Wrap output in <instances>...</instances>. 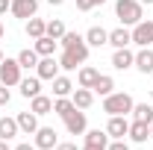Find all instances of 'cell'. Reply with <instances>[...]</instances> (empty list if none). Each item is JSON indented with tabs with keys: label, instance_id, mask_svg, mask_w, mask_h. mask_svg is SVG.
Wrapping results in <instances>:
<instances>
[{
	"label": "cell",
	"instance_id": "ba28073f",
	"mask_svg": "<svg viewBox=\"0 0 153 150\" xmlns=\"http://www.w3.org/2000/svg\"><path fill=\"white\" fill-rule=\"evenodd\" d=\"M38 150H53L59 144V132L53 127H38L36 130V141H33Z\"/></svg>",
	"mask_w": 153,
	"mask_h": 150
},
{
	"label": "cell",
	"instance_id": "3957f363",
	"mask_svg": "<svg viewBox=\"0 0 153 150\" xmlns=\"http://www.w3.org/2000/svg\"><path fill=\"white\" fill-rule=\"evenodd\" d=\"M59 44H62L68 53H74L79 62L88 59V44H85V36H79V33H65V36L59 38Z\"/></svg>",
	"mask_w": 153,
	"mask_h": 150
},
{
	"label": "cell",
	"instance_id": "277c9868",
	"mask_svg": "<svg viewBox=\"0 0 153 150\" xmlns=\"http://www.w3.org/2000/svg\"><path fill=\"white\" fill-rule=\"evenodd\" d=\"M21 71H24V68L18 65V59H3V62H0V82H3V85H9V88H12V85H18L21 79H24Z\"/></svg>",
	"mask_w": 153,
	"mask_h": 150
},
{
	"label": "cell",
	"instance_id": "b9f144b4",
	"mask_svg": "<svg viewBox=\"0 0 153 150\" xmlns=\"http://www.w3.org/2000/svg\"><path fill=\"white\" fill-rule=\"evenodd\" d=\"M103 3H106V0H94V6H103Z\"/></svg>",
	"mask_w": 153,
	"mask_h": 150
},
{
	"label": "cell",
	"instance_id": "5bb4252c",
	"mask_svg": "<svg viewBox=\"0 0 153 150\" xmlns=\"http://www.w3.org/2000/svg\"><path fill=\"white\" fill-rule=\"evenodd\" d=\"M130 138H133L135 144H144L147 138H150V124L147 121H130V132H127Z\"/></svg>",
	"mask_w": 153,
	"mask_h": 150
},
{
	"label": "cell",
	"instance_id": "f546056e",
	"mask_svg": "<svg viewBox=\"0 0 153 150\" xmlns=\"http://www.w3.org/2000/svg\"><path fill=\"white\" fill-rule=\"evenodd\" d=\"M65 33H68V30H65V24H62V21L59 18H53V21H47V30H44V36H50V38H62L65 36Z\"/></svg>",
	"mask_w": 153,
	"mask_h": 150
},
{
	"label": "cell",
	"instance_id": "4dcf8cb0",
	"mask_svg": "<svg viewBox=\"0 0 153 150\" xmlns=\"http://www.w3.org/2000/svg\"><path fill=\"white\" fill-rule=\"evenodd\" d=\"M106 150H130V144H127L124 138H112V141H109V147H106Z\"/></svg>",
	"mask_w": 153,
	"mask_h": 150
},
{
	"label": "cell",
	"instance_id": "8d00e7d4",
	"mask_svg": "<svg viewBox=\"0 0 153 150\" xmlns=\"http://www.w3.org/2000/svg\"><path fill=\"white\" fill-rule=\"evenodd\" d=\"M79 150H103V147H94V144H82Z\"/></svg>",
	"mask_w": 153,
	"mask_h": 150
},
{
	"label": "cell",
	"instance_id": "74e56055",
	"mask_svg": "<svg viewBox=\"0 0 153 150\" xmlns=\"http://www.w3.org/2000/svg\"><path fill=\"white\" fill-rule=\"evenodd\" d=\"M0 150H12V147H9V141H3V138H0Z\"/></svg>",
	"mask_w": 153,
	"mask_h": 150
},
{
	"label": "cell",
	"instance_id": "f6af8a7d",
	"mask_svg": "<svg viewBox=\"0 0 153 150\" xmlns=\"http://www.w3.org/2000/svg\"><path fill=\"white\" fill-rule=\"evenodd\" d=\"M150 97H153V88H150Z\"/></svg>",
	"mask_w": 153,
	"mask_h": 150
},
{
	"label": "cell",
	"instance_id": "e0dca14e",
	"mask_svg": "<svg viewBox=\"0 0 153 150\" xmlns=\"http://www.w3.org/2000/svg\"><path fill=\"white\" fill-rule=\"evenodd\" d=\"M135 68H138L141 74H153V50L150 47H141V50L135 53Z\"/></svg>",
	"mask_w": 153,
	"mask_h": 150
},
{
	"label": "cell",
	"instance_id": "4316f807",
	"mask_svg": "<svg viewBox=\"0 0 153 150\" xmlns=\"http://www.w3.org/2000/svg\"><path fill=\"white\" fill-rule=\"evenodd\" d=\"M15 59H18L21 68H27V71H30V68H36V65H38V59H41V56H38L36 50H30V47H27V50H21Z\"/></svg>",
	"mask_w": 153,
	"mask_h": 150
},
{
	"label": "cell",
	"instance_id": "7a4b0ae2",
	"mask_svg": "<svg viewBox=\"0 0 153 150\" xmlns=\"http://www.w3.org/2000/svg\"><path fill=\"white\" fill-rule=\"evenodd\" d=\"M115 15L121 18L124 27H135L138 21L144 18V12H141V3H138V0H118V3H115Z\"/></svg>",
	"mask_w": 153,
	"mask_h": 150
},
{
	"label": "cell",
	"instance_id": "d6a6232c",
	"mask_svg": "<svg viewBox=\"0 0 153 150\" xmlns=\"http://www.w3.org/2000/svg\"><path fill=\"white\" fill-rule=\"evenodd\" d=\"M76 9L79 12H91L94 9V0H76Z\"/></svg>",
	"mask_w": 153,
	"mask_h": 150
},
{
	"label": "cell",
	"instance_id": "1f68e13d",
	"mask_svg": "<svg viewBox=\"0 0 153 150\" xmlns=\"http://www.w3.org/2000/svg\"><path fill=\"white\" fill-rule=\"evenodd\" d=\"M9 100H12V91H9V85H3V82H0V106H6Z\"/></svg>",
	"mask_w": 153,
	"mask_h": 150
},
{
	"label": "cell",
	"instance_id": "83f0119b",
	"mask_svg": "<svg viewBox=\"0 0 153 150\" xmlns=\"http://www.w3.org/2000/svg\"><path fill=\"white\" fill-rule=\"evenodd\" d=\"M133 118H135V121H147V124H153V106H147V103H135V106H133Z\"/></svg>",
	"mask_w": 153,
	"mask_h": 150
},
{
	"label": "cell",
	"instance_id": "5b68a950",
	"mask_svg": "<svg viewBox=\"0 0 153 150\" xmlns=\"http://www.w3.org/2000/svg\"><path fill=\"white\" fill-rule=\"evenodd\" d=\"M133 44H138V47H150L153 44V21H138L133 27Z\"/></svg>",
	"mask_w": 153,
	"mask_h": 150
},
{
	"label": "cell",
	"instance_id": "e575fe53",
	"mask_svg": "<svg viewBox=\"0 0 153 150\" xmlns=\"http://www.w3.org/2000/svg\"><path fill=\"white\" fill-rule=\"evenodd\" d=\"M12 150H38L36 144H30V141H21V144H15Z\"/></svg>",
	"mask_w": 153,
	"mask_h": 150
},
{
	"label": "cell",
	"instance_id": "f1b7e54d",
	"mask_svg": "<svg viewBox=\"0 0 153 150\" xmlns=\"http://www.w3.org/2000/svg\"><path fill=\"white\" fill-rule=\"evenodd\" d=\"M79 65H82V62H79V59H76L74 53L62 50V56H59V68H62V71H76Z\"/></svg>",
	"mask_w": 153,
	"mask_h": 150
},
{
	"label": "cell",
	"instance_id": "7bdbcfd3",
	"mask_svg": "<svg viewBox=\"0 0 153 150\" xmlns=\"http://www.w3.org/2000/svg\"><path fill=\"white\" fill-rule=\"evenodd\" d=\"M3 59H6V56H3V50H0V62H3Z\"/></svg>",
	"mask_w": 153,
	"mask_h": 150
},
{
	"label": "cell",
	"instance_id": "8992f818",
	"mask_svg": "<svg viewBox=\"0 0 153 150\" xmlns=\"http://www.w3.org/2000/svg\"><path fill=\"white\" fill-rule=\"evenodd\" d=\"M65 130L71 135H82L88 130V118H85V109H74V112L65 118Z\"/></svg>",
	"mask_w": 153,
	"mask_h": 150
},
{
	"label": "cell",
	"instance_id": "60d3db41",
	"mask_svg": "<svg viewBox=\"0 0 153 150\" xmlns=\"http://www.w3.org/2000/svg\"><path fill=\"white\" fill-rule=\"evenodd\" d=\"M138 3H141V6H144V3H147V6H153V0H138Z\"/></svg>",
	"mask_w": 153,
	"mask_h": 150
},
{
	"label": "cell",
	"instance_id": "30bf717a",
	"mask_svg": "<svg viewBox=\"0 0 153 150\" xmlns=\"http://www.w3.org/2000/svg\"><path fill=\"white\" fill-rule=\"evenodd\" d=\"M106 132H109V138H124V135L130 132V121H127V115H109Z\"/></svg>",
	"mask_w": 153,
	"mask_h": 150
},
{
	"label": "cell",
	"instance_id": "cb8c5ba5",
	"mask_svg": "<svg viewBox=\"0 0 153 150\" xmlns=\"http://www.w3.org/2000/svg\"><path fill=\"white\" fill-rule=\"evenodd\" d=\"M44 30H47V21L36 18V15H33V18H27V36L33 38V41H36V38H41V36H44Z\"/></svg>",
	"mask_w": 153,
	"mask_h": 150
},
{
	"label": "cell",
	"instance_id": "ffe728a7",
	"mask_svg": "<svg viewBox=\"0 0 153 150\" xmlns=\"http://www.w3.org/2000/svg\"><path fill=\"white\" fill-rule=\"evenodd\" d=\"M56 47H59V41H56V38L41 36V38H36V47H33V50H36L38 56H53V53H56Z\"/></svg>",
	"mask_w": 153,
	"mask_h": 150
},
{
	"label": "cell",
	"instance_id": "7402d4cb",
	"mask_svg": "<svg viewBox=\"0 0 153 150\" xmlns=\"http://www.w3.org/2000/svg\"><path fill=\"white\" fill-rule=\"evenodd\" d=\"M112 88H115V79L109 74H100L94 79V85H91V91L94 94H100V97H106V94H112Z\"/></svg>",
	"mask_w": 153,
	"mask_h": 150
},
{
	"label": "cell",
	"instance_id": "d6986e66",
	"mask_svg": "<svg viewBox=\"0 0 153 150\" xmlns=\"http://www.w3.org/2000/svg\"><path fill=\"white\" fill-rule=\"evenodd\" d=\"M18 88H21V94H24L27 100H33L36 94H41V79H38V76H27V79L18 82Z\"/></svg>",
	"mask_w": 153,
	"mask_h": 150
},
{
	"label": "cell",
	"instance_id": "836d02e7",
	"mask_svg": "<svg viewBox=\"0 0 153 150\" xmlns=\"http://www.w3.org/2000/svg\"><path fill=\"white\" fill-rule=\"evenodd\" d=\"M53 150H79V147H76L74 141H62V144H56Z\"/></svg>",
	"mask_w": 153,
	"mask_h": 150
},
{
	"label": "cell",
	"instance_id": "2e32d148",
	"mask_svg": "<svg viewBox=\"0 0 153 150\" xmlns=\"http://www.w3.org/2000/svg\"><path fill=\"white\" fill-rule=\"evenodd\" d=\"M97 76H100V71H97V68H91V65H82V68L76 71V85H82V88H91Z\"/></svg>",
	"mask_w": 153,
	"mask_h": 150
},
{
	"label": "cell",
	"instance_id": "ac0fdd59",
	"mask_svg": "<svg viewBox=\"0 0 153 150\" xmlns=\"http://www.w3.org/2000/svg\"><path fill=\"white\" fill-rule=\"evenodd\" d=\"M85 44H88V47H103V44H109V33H106L103 27H91V30L85 33Z\"/></svg>",
	"mask_w": 153,
	"mask_h": 150
},
{
	"label": "cell",
	"instance_id": "52a82bcc",
	"mask_svg": "<svg viewBox=\"0 0 153 150\" xmlns=\"http://www.w3.org/2000/svg\"><path fill=\"white\" fill-rule=\"evenodd\" d=\"M36 76L38 79H56L59 76V59H53V56H41L38 59V65H36Z\"/></svg>",
	"mask_w": 153,
	"mask_h": 150
},
{
	"label": "cell",
	"instance_id": "603a6c76",
	"mask_svg": "<svg viewBox=\"0 0 153 150\" xmlns=\"http://www.w3.org/2000/svg\"><path fill=\"white\" fill-rule=\"evenodd\" d=\"M18 132H21V130H18V121H15V118H6V115L0 118V138H3V141L15 138Z\"/></svg>",
	"mask_w": 153,
	"mask_h": 150
},
{
	"label": "cell",
	"instance_id": "d590c367",
	"mask_svg": "<svg viewBox=\"0 0 153 150\" xmlns=\"http://www.w3.org/2000/svg\"><path fill=\"white\" fill-rule=\"evenodd\" d=\"M9 6H12V0H0V15H6V12H9Z\"/></svg>",
	"mask_w": 153,
	"mask_h": 150
},
{
	"label": "cell",
	"instance_id": "484cf974",
	"mask_svg": "<svg viewBox=\"0 0 153 150\" xmlns=\"http://www.w3.org/2000/svg\"><path fill=\"white\" fill-rule=\"evenodd\" d=\"M71 91H74V82L68 76H56L53 79V94L56 97H71Z\"/></svg>",
	"mask_w": 153,
	"mask_h": 150
},
{
	"label": "cell",
	"instance_id": "6da1fadb",
	"mask_svg": "<svg viewBox=\"0 0 153 150\" xmlns=\"http://www.w3.org/2000/svg\"><path fill=\"white\" fill-rule=\"evenodd\" d=\"M135 106V100L127 91H112L103 97V112L106 115H130Z\"/></svg>",
	"mask_w": 153,
	"mask_h": 150
},
{
	"label": "cell",
	"instance_id": "ee69618b",
	"mask_svg": "<svg viewBox=\"0 0 153 150\" xmlns=\"http://www.w3.org/2000/svg\"><path fill=\"white\" fill-rule=\"evenodd\" d=\"M150 138H153V124H150Z\"/></svg>",
	"mask_w": 153,
	"mask_h": 150
},
{
	"label": "cell",
	"instance_id": "9c48e42d",
	"mask_svg": "<svg viewBox=\"0 0 153 150\" xmlns=\"http://www.w3.org/2000/svg\"><path fill=\"white\" fill-rule=\"evenodd\" d=\"M9 12H12L15 18L27 21V18H33V15L38 12V0H12V6H9Z\"/></svg>",
	"mask_w": 153,
	"mask_h": 150
},
{
	"label": "cell",
	"instance_id": "44dd1931",
	"mask_svg": "<svg viewBox=\"0 0 153 150\" xmlns=\"http://www.w3.org/2000/svg\"><path fill=\"white\" fill-rule=\"evenodd\" d=\"M30 109H33L38 118H41V115H50V112H53V100H50V97H44V94H36V97H33V103H30Z\"/></svg>",
	"mask_w": 153,
	"mask_h": 150
},
{
	"label": "cell",
	"instance_id": "ab89813d",
	"mask_svg": "<svg viewBox=\"0 0 153 150\" xmlns=\"http://www.w3.org/2000/svg\"><path fill=\"white\" fill-rule=\"evenodd\" d=\"M3 33H6V30H3V21H0V41H3Z\"/></svg>",
	"mask_w": 153,
	"mask_h": 150
},
{
	"label": "cell",
	"instance_id": "7c38bea8",
	"mask_svg": "<svg viewBox=\"0 0 153 150\" xmlns=\"http://www.w3.org/2000/svg\"><path fill=\"white\" fill-rule=\"evenodd\" d=\"M18 130L24 132V135H36V130H38V115L30 109V112H18Z\"/></svg>",
	"mask_w": 153,
	"mask_h": 150
},
{
	"label": "cell",
	"instance_id": "f35d334b",
	"mask_svg": "<svg viewBox=\"0 0 153 150\" xmlns=\"http://www.w3.org/2000/svg\"><path fill=\"white\" fill-rule=\"evenodd\" d=\"M47 3H50V6H62L65 0H47Z\"/></svg>",
	"mask_w": 153,
	"mask_h": 150
},
{
	"label": "cell",
	"instance_id": "4fadbf2b",
	"mask_svg": "<svg viewBox=\"0 0 153 150\" xmlns=\"http://www.w3.org/2000/svg\"><path fill=\"white\" fill-rule=\"evenodd\" d=\"M109 44H112L115 50H118V47H130V44H133V30H127V27L121 24L118 30L109 33Z\"/></svg>",
	"mask_w": 153,
	"mask_h": 150
},
{
	"label": "cell",
	"instance_id": "8fae6325",
	"mask_svg": "<svg viewBox=\"0 0 153 150\" xmlns=\"http://www.w3.org/2000/svg\"><path fill=\"white\" fill-rule=\"evenodd\" d=\"M135 65V53L130 47H118L112 53V68L115 71H127V68H133Z\"/></svg>",
	"mask_w": 153,
	"mask_h": 150
},
{
	"label": "cell",
	"instance_id": "d4e9b609",
	"mask_svg": "<svg viewBox=\"0 0 153 150\" xmlns=\"http://www.w3.org/2000/svg\"><path fill=\"white\" fill-rule=\"evenodd\" d=\"M74 109H76V106H74V100H71V97H56V100H53V112H56L62 121L74 112Z\"/></svg>",
	"mask_w": 153,
	"mask_h": 150
},
{
	"label": "cell",
	"instance_id": "9a60e30c",
	"mask_svg": "<svg viewBox=\"0 0 153 150\" xmlns=\"http://www.w3.org/2000/svg\"><path fill=\"white\" fill-rule=\"evenodd\" d=\"M71 100H74L76 109H88V106L94 103V91H91V88H82V85H76L74 91H71Z\"/></svg>",
	"mask_w": 153,
	"mask_h": 150
}]
</instances>
